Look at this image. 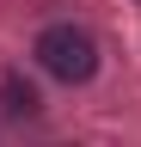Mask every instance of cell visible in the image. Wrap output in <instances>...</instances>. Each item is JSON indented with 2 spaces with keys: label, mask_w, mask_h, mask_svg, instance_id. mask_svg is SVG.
I'll list each match as a JSON object with an SVG mask.
<instances>
[{
  "label": "cell",
  "mask_w": 141,
  "mask_h": 147,
  "mask_svg": "<svg viewBox=\"0 0 141 147\" xmlns=\"http://www.w3.org/2000/svg\"><path fill=\"white\" fill-rule=\"evenodd\" d=\"M37 61H43V74L80 86V80L98 74V43H92V31H80V25H49L37 37Z\"/></svg>",
  "instance_id": "cell-1"
},
{
  "label": "cell",
  "mask_w": 141,
  "mask_h": 147,
  "mask_svg": "<svg viewBox=\"0 0 141 147\" xmlns=\"http://www.w3.org/2000/svg\"><path fill=\"white\" fill-rule=\"evenodd\" d=\"M0 92H6V110H12V117H37V86H31V80L6 74V86H0Z\"/></svg>",
  "instance_id": "cell-2"
}]
</instances>
